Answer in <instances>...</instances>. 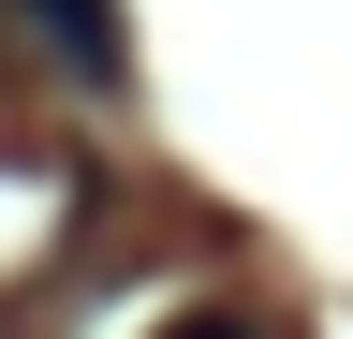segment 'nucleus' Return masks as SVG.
I'll return each instance as SVG.
<instances>
[{"instance_id": "nucleus-1", "label": "nucleus", "mask_w": 353, "mask_h": 339, "mask_svg": "<svg viewBox=\"0 0 353 339\" xmlns=\"http://www.w3.org/2000/svg\"><path fill=\"white\" fill-rule=\"evenodd\" d=\"M15 30H30V45L59 59V74H74V89H118V74H132V30H118V0H15Z\"/></svg>"}, {"instance_id": "nucleus-2", "label": "nucleus", "mask_w": 353, "mask_h": 339, "mask_svg": "<svg viewBox=\"0 0 353 339\" xmlns=\"http://www.w3.org/2000/svg\"><path fill=\"white\" fill-rule=\"evenodd\" d=\"M162 339H280V325H265V310H176Z\"/></svg>"}]
</instances>
